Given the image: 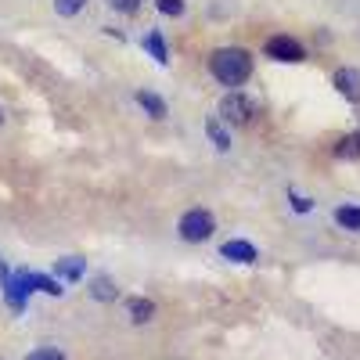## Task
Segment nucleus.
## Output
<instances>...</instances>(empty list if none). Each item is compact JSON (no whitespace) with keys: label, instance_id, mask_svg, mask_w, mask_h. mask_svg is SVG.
I'll list each match as a JSON object with an SVG mask.
<instances>
[{"label":"nucleus","instance_id":"nucleus-1","mask_svg":"<svg viewBox=\"0 0 360 360\" xmlns=\"http://www.w3.org/2000/svg\"><path fill=\"white\" fill-rule=\"evenodd\" d=\"M209 72H213V79L220 86L238 90L252 76V54L245 47H217L213 54H209Z\"/></svg>","mask_w":360,"mask_h":360},{"label":"nucleus","instance_id":"nucleus-2","mask_svg":"<svg viewBox=\"0 0 360 360\" xmlns=\"http://www.w3.org/2000/svg\"><path fill=\"white\" fill-rule=\"evenodd\" d=\"M180 238H184L188 245H198V242H209V238L217 234V217L209 213V209H188L184 217L176 224Z\"/></svg>","mask_w":360,"mask_h":360},{"label":"nucleus","instance_id":"nucleus-3","mask_svg":"<svg viewBox=\"0 0 360 360\" xmlns=\"http://www.w3.org/2000/svg\"><path fill=\"white\" fill-rule=\"evenodd\" d=\"M256 115H259V101H256V98L242 94V90H231V94H224V101H220V119H224V123L245 127V123H252Z\"/></svg>","mask_w":360,"mask_h":360},{"label":"nucleus","instance_id":"nucleus-4","mask_svg":"<svg viewBox=\"0 0 360 360\" xmlns=\"http://www.w3.org/2000/svg\"><path fill=\"white\" fill-rule=\"evenodd\" d=\"M266 58H274V62H288V65H299V62H307V47L299 44L295 37L281 33V37H270L266 47H263Z\"/></svg>","mask_w":360,"mask_h":360},{"label":"nucleus","instance_id":"nucleus-5","mask_svg":"<svg viewBox=\"0 0 360 360\" xmlns=\"http://www.w3.org/2000/svg\"><path fill=\"white\" fill-rule=\"evenodd\" d=\"M332 83H335V90L346 101H360V72L356 69H339Z\"/></svg>","mask_w":360,"mask_h":360},{"label":"nucleus","instance_id":"nucleus-6","mask_svg":"<svg viewBox=\"0 0 360 360\" xmlns=\"http://www.w3.org/2000/svg\"><path fill=\"white\" fill-rule=\"evenodd\" d=\"M220 252H224L227 259H234V263H256V259H259L256 245H252V242H242V238H234V242H227Z\"/></svg>","mask_w":360,"mask_h":360},{"label":"nucleus","instance_id":"nucleus-7","mask_svg":"<svg viewBox=\"0 0 360 360\" xmlns=\"http://www.w3.org/2000/svg\"><path fill=\"white\" fill-rule=\"evenodd\" d=\"M127 314H130V321L134 324H148V321H152L155 317V303H152V299H130V303H127Z\"/></svg>","mask_w":360,"mask_h":360},{"label":"nucleus","instance_id":"nucleus-8","mask_svg":"<svg viewBox=\"0 0 360 360\" xmlns=\"http://www.w3.org/2000/svg\"><path fill=\"white\" fill-rule=\"evenodd\" d=\"M137 105L152 115V119H166V101L159 98V94H152V90H141L137 94Z\"/></svg>","mask_w":360,"mask_h":360},{"label":"nucleus","instance_id":"nucleus-9","mask_svg":"<svg viewBox=\"0 0 360 360\" xmlns=\"http://www.w3.org/2000/svg\"><path fill=\"white\" fill-rule=\"evenodd\" d=\"M335 224L360 234V205H339V209H335Z\"/></svg>","mask_w":360,"mask_h":360},{"label":"nucleus","instance_id":"nucleus-10","mask_svg":"<svg viewBox=\"0 0 360 360\" xmlns=\"http://www.w3.org/2000/svg\"><path fill=\"white\" fill-rule=\"evenodd\" d=\"M94 299H101V303H115L119 299V285L112 281V278H94Z\"/></svg>","mask_w":360,"mask_h":360},{"label":"nucleus","instance_id":"nucleus-11","mask_svg":"<svg viewBox=\"0 0 360 360\" xmlns=\"http://www.w3.org/2000/svg\"><path fill=\"white\" fill-rule=\"evenodd\" d=\"M335 155H339V159H360V130L349 134V137H342V141L335 144Z\"/></svg>","mask_w":360,"mask_h":360},{"label":"nucleus","instance_id":"nucleus-12","mask_svg":"<svg viewBox=\"0 0 360 360\" xmlns=\"http://www.w3.org/2000/svg\"><path fill=\"white\" fill-rule=\"evenodd\" d=\"M144 47L155 54V62H159V65L169 62V58H166V44H162V33H148V37H144Z\"/></svg>","mask_w":360,"mask_h":360},{"label":"nucleus","instance_id":"nucleus-13","mask_svg":"<svg viewBox=\"0 0 360 360\" xmlns=\"http://www.w3.org/2000/svg\"><path fill=\"white\" fill-rule=\"evenodd\" d=\"M83 4H86V0H54V11L62 18H72V15L83 11Z\"/></svg>","mask_w":360,"mask_h":360},{"label":"nucleus","instance_id":"nucleus-14","mask_svg":"<svg viewBox=\"0 0 360 360\" xmlns=\"http://www.w3.org/2000/svg\"><path fill=\"white\" fill-rule=\"evenodd\" d=\"M205 130H209V137H213V144L220 148V152H227V148H231V137L220 130V123H217V119H209V127H205Z\"/></svg>","mask_w":360,"mask_h":360},{"label":"nucleus","instance_id":"nucleus-15","mask_svg":"<svg viewBox=\"0 0 360 360\" xmlns=\"http://www.w3.org/2000/svg\"><path fill=\"white\" fill-rule=\"evenodd\" d=\"M155 8L162 15H169V18H180L184 15V0H155Z\"/></svg>","mask_w":360,"mask_h":360},{"label":"nucleus","instance_id":"nucleus-16","mask_svg":"<svg viewBox=\"0 0 360 360\" xmlns=\"http://www.w3.org/2000/svg\"><path fill=\"white\" fill-rule=\"evenodd\" d=\"M108 8L119 11V15H134L141 8V0H108Z\"/></svg>","mask_w":360,"mask_h":360},{"label":"nucleus","instance_id":"nucleus-17","mask_svg":"<svg viewBox=\"0 0 360 360\" xmlns=\"http://www.w3.org/2000/svg\"><path fill=\"white\" fill-rule=\"evenodd\" d=\"M25 360H65V353H58V349H33Z\"/></svg>","mask_w":360,"mask_h":360},{"label":"nucleus","instance_id":"nucleus-18","mask_svg":"<svg viewBox=\"0 0 360 360\" xmlns=\"http://www.w3.org/2000/svg\"><path fill=\"white\" fill-rule=\"evenodd\" d=\"M58 270H62L65 278H79L83 274V263H58Z\"/></svg>","mask_w":360,"mask_h":360},{"label":"nucleus","instance_id":"nucleus-19","mask_svg":"<svg viewBox=\"0 0 360 360\" xmlns=\"http://www.w3.org/2000/svg\"><path fill=\"white\" fill-rule=\"evenodd\" d=\"M295 209L299 213H310V198H295Z\"/></svg>","mask_w":360,"mask_h":360},{"label":"nucleus","instance_id":"nucleus-20","mask_svg":"<svg viewBox=\"0 0 360 360\" xmlns=\"http://www.w3.org/2000/svg\"><path fill=\"white\" fill-rule=\"evenodd\" d=\"M4 119H8V115H4V108H0V127H4Z\"/></svg>","mask_w":360,"mask_h":360}]
</instances>
